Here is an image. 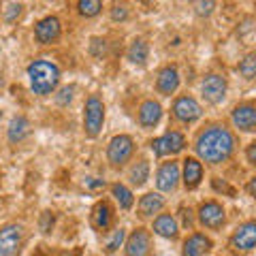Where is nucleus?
I'll return each mask as SVG.
<instances>
[{"label":"nucleus","instance_id":"10","mask_svg":"<svg viewBox=\"0 0 256 256\" xmlns=\"http://www.w3.org/2000/svg\"><path fill=\"white\" fill-rule=\"evenodd\" d=\"M60 32H62L60 20L54 18V15H47V18H43L34 26V36H36V41L41 45H50L54 41H58Z\"/></svg>","mask_w":256,"mask_h":256},{"label":"nucleus","instance_id":"40","mask_svg":"<svg viewBox=\"0 0 256 256\" xmlns=\"http://www.w3.org/2000/svg\"><path fill=\"white\" fill-rule=\"evenodd\" d=\"M0 186H2V175H0Z\"/></svg>","mask_w":256,"mask_h":256},{"label":"nucleus","instance_id":"32","mask_svg":"<svg viewBox=\"0 0 256 256\" xmlns=\"http://www.w3.org/2000/svg\"><path fill=\"white\" fill-rule=\"evenodd\" d=\"M84 188H86V190H92V192H98V190L105 188V180L88 175V178H84Z\"/></svg>","mask_w":256,"mask_h":256},{"label":"nucleus","instance_id":"4","mask_svg":"<svg viewBox=\"0 0 256 256\" xmlns=\"http://www.w3.org/2000/svg\"><path fill=\"white\" fill-rule=\"evenodd\" d=\"M24 244V226L22 224H4L0 226V256H18Z\"/></svg>","mask_w":256,"mask_h":256},{"label":"nucleus","instance_id":"22","mask_svg":"<svg viewBox=\"0 0 256 256\" xmlns=\"http://www.w3.org/2000/svg\"><path fill=\"white\" fill-rule=\"evenodd\" d=\"M162 207H164V196L160 194V192H148L139 201V212H141V216H146V218L158 214Z\"/></svg>","mask_w":256,"mask_h":256},{"label":"nucleus","instance_id":"41","mask_svg":"<svg viewBox=\"0 0 256 256\" xmlns=\"http://www.w3.org/2000/svg\"><path fill=\"white\" fill-rule=\"evenodd\" d=\"M0 120H2V111H0Z\"/></svg>","mask_w":256,"mask_h":256},{"label":"nucleus","instance_id":"33","mask_svg":"<svg viewBox=\"0 0 256 256\" xmlns=\"http://www.w3.org/2000/svg\"><path fill=\"white\" fill-rule=\"evenodd\" d=\"M128 18V6L126 4H116L111 9V20L114 22H124Z\"/></svg>","mask_w":256,"mask_h":256},{"label":"nucleus","instance_id":"16","mask_svg":"<svg viewBox=\"0 0 256 256\" xmlns=\"http://www.w3.org/2000/svg\"><path fill=\"white\" fill-rule=\"evenodd\" d=\"M233 124L239 130L252 132L256 130V107L252 105H239L233 109Z\"/></svg>","mask_w":256,"mask_h":256},{"label":"nucleus","instance_id":"9","mask_svg":"<svg viewBox=\"0 0 256 256\" xmlns=\"http://www.w3.org/2000/svg\"><path fill=\"white\" fill-rule=\"evenodd\" d=\"M198 220L207 228H220L226 222V212H224V207L220 203L207 201L198 207Z\"/></svg>","mask_w":256,"mask_h":256},{"label":"nucleus","instance_id":"11","mask_svg":"<svg viewBox=\"0 0 256 256\" xmlns=\"http://www.w3.org/2000/svg\"><path fill=\"white\" fill-rule=\"evenodd\" d=\"M178 184H180V164L175 162V160H171V162H164L158 169V173H156V186H158V190L173 192L175 188H178Z\"/></svg>","mask_w":256,"mask_h":256},{"label":"nucleus","instance_id":"5","mask_svg":"<svg viewBox=\"0 0 256 256\" xmlns=\"http://www.w3.org/2000/svg\"><path fill=\"white\" fill-rule=\"evenodd\" d=\"M154 156L162 158V156H173V154H180V152L186 148V137L180 132V130H169L164 132L162 137H158L150 143Z\"/></svg>","mask_w":256,"mask_h":256},{"label":"nucleus","instance_id":"20","mask_svg":"<svg viewBox=\"0 0 256 256\" xmlns=\"http://www.w3.org/2000/svg\"><path fill=\"white\" fill-rule=\"evenodd\" d=\"M201 180H203V164L196 158H186L184 160V184H186V188L188 190L196 188Z\"/></svg>","mask_w":256,"mask_h":256},{"label":"nucleus","instance_id":"15","mask_svg":"<svg viewBox=\"0 0 256 256\" xmlns=\"http://www.w3.org/2000/svg\"><path fill=\"white\" fill-rule=\"evenodd\" d=\"M212 250V239L205 237L203 233H192L186 242H184L182 256H205Z\"/></svg>","mask_w":256,"mask_h":256},{"label":"nucleus","instance_id":"3","mask_svg":"<svg viewBox=\"0 0 256 256\" xmlns=\"http://www.w3.org/2000/svg\"><path fill=\"white\" fill-rule=\"evenodd\" d=\"M105 124V105L96 94H92L86 100V111H84V130L88 137H98L100 128Z\"/></svg>","mask_w":256,"mask_h":256},{"label":"nucleus","instance_id":"19","mask_svg":"<svg viewBox=\"0 0 256 256\" xmlns=\"http://www.w3.org/2000/svg\"><path fill=\"white\" fill-rule=\"evenodd\" d=\"M154 233L160 235V237H164V239H175L180 235L178 220H175L171 214H160L158 218L154 220Z\"/></svg>","mask_w":256,"mask_h":256},{"label":"nucleus","instance_id":"42","mask_svg":"<svg viewBox=\"0 0 256 256\" xmlns=\"http://www.w3.org/2000/svg\"><path fill=\"white\" fill-rule=\"evenodd\" d=\"M0 84H2V79H0Z\"/></svg>","mask_w":256,"mask_h":256},{"label":"nucleus","instance_id":"30","mask_svg":"<svg viewBox=\"0 0 256 256\" xmlns=\"http://www.w3.org/2000/svg\"><path fill=\"white\" fill-rule=\"evenodd\" d=\"M73 92H75V86H66V88H62L60 94L56 96V102H58L60 107H66L70 100H73Z\"/></svg>","mask_w":256,"mask_h":256},{"label":"nucleus","instance_id":"14","mask_svg":"<svg viewBox=\"0 0 256 256\" xmlns=\"http://www.w3.org/2000/svg\"><path fill=\"white\" fill-rule=\"evenodd\" d=\"M156 88H158V92L164 94V96H171L175 90H178L180 88V70H178V66L166 64V66L160 68L158 79H156Z\"/></svg>","mask_w":256,"mask_h":256},{"label":"nucleus","instance_id":"12","mask_svg":"<svg viewBox=\"0 0 256 256\" xmlns=\"http://www.w3.org/2000/svg\"><path fill=\"white\" fill-rule=\"evenodd\" d=\"M230 246L242 252L256 248V222H244L230 237Z\"/></svg>","mask_w":256,"mask_h":256},{"label":"nucleus","instance_id":"13","mask_svg":"<svg viewBox=\"0 0 256 256\" xmlns=\"http://www.w3.org/2000/svg\"><path fill=\"white\" fill-rule=\"evenodd\" d=\"M152 246V237L146 228L132 230L126 242V256H148Z\"/></svg>","mask_w":256,"mask_h":256},{"label":"nucleus","instance_id":"25","mask_svg":"<svg viewBox=\"0 0 256 256\" xmlns=\"http://www.w3.org/2000/svg\"><path fill=\"white\" fill-rule=\"evenodd\" d=\"M111 194L116 196V201H118V205L122 207L124 212H128L132 207V203H134V198H132V192L128 190L124 184H114L111 186Z\"/></svg>","mask_w":256,"mask_h":256},{"label":"nucleus","instance_id":"27","mask_svg":"<svg viewBox=\"0 0 256 256\" xmlns=\"http://www.w3.org/2000/svg\"><path fill=\"white\" fill-rule=\"evenodd\" d=\"M239 73H242L246 79H256V54L246 56L239 64Z\"/></svg>","mask_w":256,"mask_h":256},{"label":"nucleus","instance_id":"18","mask_svg":"<svg viewBox=\"0 0 256 256\" xmlns=\"http://www.w3.org/2000/svg\"><path fill=\"white\" fill-rule=\"evenodd\" d=\"M114 222V210L107 201H98L92 210V224L96 230H107Z\"/></svg>","mask_w":256,"mask_h":256},{"label":"nucleus","instance_id":"24","mask_svg":"<svg viewBox=\"0 0 256 256\" xmlns=\"http://www.w3.org/2000/svg\"><path fill=\"white\" fill-rule=\"evenodd\" d=\"M128 178H130L132 186L141 188L143 184L150 180V162H148V160H139V162H134L130 173H128Z\"/></svg>","mask_w":256,"mask_h":256},{"label":"nucleus","instance_id":"36","mask_svg":"<svg viewBox=\"0 0 256 256\" xmlns=\"http://www.w3.org/2000/svg\"><path fill=\"white\" fill-rule=\"evenodd\" d=\"M214 188H216V190H220V192H226V194H233V188H230L226 182H220L218 178L214 180Z\"/></svg>","mask_w":256,"mask_h":256},{"label":"nucleus","instance_id":"31","mask_svg":"<svg viewBox=\"0 0 256 256\" xmlns=\"http://www.w3.org/2000/svg\"><path fill=\"white\" fill-rule=\"evenodd\" d=\"M90 54L96 56V58H102V56L107 54V41H105V38H92Z\"/></svg>","mask_w":256,"mask_h":256},{"label":"nucleus","instance_id":"21","mask_svg":"<svg viewBox=\"0 0 256 256\" xmlns=\"http://www.w3.org/2000/svg\"><path fill=\"white\" fill-rule=\"evenodd\" d=\"M30 134V122L28 118L24 116H15L11 122H9V128H6V139L9 143H22Z\"/></svg>","mask_w":256,"mask_h":256},{"label":"nucleus","instance_id":"35","mask_svg":"<svg viewBox=\"0 0 256 256\" xmlns=\"http://www.w3.org/2000/svg\"><path fill=\"white\" fill-rule=\"evenodd\" d=\"M198 15H212L216 9V2H194Z\"/></svg>","mask_w":256,"mask_h":256},{"label":"nucleus","instance_id":"23","mask_svg":"<svg viewBox=\"0 0 256 256\" xmlns=\"http://www.w3.org/2000/svg\"><path fill=\"white\" fill-rule=\"evenodd\" d=\"M150 56V47L148 43L143 41V38H134V41L130 43V47H128V60H130L132 64H139V66H143Z\"/></svg>","mask_w":256,"mask_h":256},{"label":"nucleus","instance_id":"29","mask_svg":"<svg viewBox=\"0 0 256 256\" xmlns=\"http://www.w3.org/2000/svg\"><path fill=\"white\" fill-rule=\"evenodd\" d=\"M22 9H24V4H20V2H11L9 6H6V11H4V22H6V24H13V22L22 15Z\"/></svg>","mask_w":256,"mask_h":256},{"label":"nucleus","instance_id":"34","mask_svg":"<svg viewBox=\"0 0 256 256\" xmlns=\"http://www.w3.org/2000/svg\"><path fill=\"white\" fill-rule=\"evenodd\" d=\"M52 226H54V214L45 212V214L41 216V230H43V233H50Z\"/></svg>","mask_w":256,"mask_h":256},{"label":"nucleus","instance_id":"26","mask_svg":"<svg viewBox=\"0 0 256 256\" xmlns=\"http://www.w3.org/2000/svg\"><path fill=\"white\" fill-rule=\"evenodd\" d=\"M77 9L84 18H94V15L100 13L102 2H98V0H82V2H77Z\"/></svg>","mask_w":256,"mask_h":256},{"label":"nucleus","instance_id":"2","mask_svg":"<svg viewBox=\"0 0 256 256\" xmlns=\"http://www.w3.org/2000/svg\"><path fill=\"white\" fill-rule=\"evenodd\" d=\"M28 79L32 92L38 96H47L60 84V68L50 60H34L28 64Z\"/></svg>","mask_w":256,"mask_h":256},{"label":"nucleus","instance_id":"38","mask_svg":"<svg viewBox=\"0 0 256 256\" xmlns=\"http://www.w3.org/2000/svg\"><path fill=\"white\" fill-rule=\"evenodd\" d=\"M248 192H250L252 196H256V178H252L250 182H248Z\"/></svg>","mask_w":256,"mask_h":256},{"label":"nucleus","instance_id":"1","mask_svg":"<svg viewBox=\"0 0 256 256\" xmlns=\"http://www.w3.org/2000/svg\"><path fill=\"white\" fill-rule=\"evenodd\" d=\"M194 150H196L198 158L210 164L226 162L230 154L235 152V137L226 126H220V124L207 126L205 130L198 132Z\"/></svg>","mask_w":256,"mask_h":256},{"label":"nucleus","instance_id":"17","mask_svg":"<svg viewBox=\"0 0 256 256\" xmlns=\"http://www.w3.org/2000/svg\"><path fill=\"white\" fill-rule=\"evenodd\" d=\"M162 118V107L156 100H143L139 107V124L143 128H154Z\"/></svg>","mask_w":256,"mask_h":256},{"label":"nucleus","instance_id":"6","mask_svg":"<svg viewBox=\"0 0 256 256\" xmlns=\"http://www.w3.org/2000/svg\"><path fill=\"white\" fill-rule=\"evenodd\" d=\"M132 152H134V141L128 134H118L107 146V160L114 166H122L126 160H130Z\"/></svg>","mask_w":256,"mask_h":256},{"label":"nucleus","instance_id":"37","mask_svg":"<svg viewBox=\"0 0 256 256\" xmlns=\"http://www.w3.org/2000/svg\"><path fill=\"white\" fill-rule=\"evenodd\" d=\"M246 156H248V160H250V162L256 166V141H254V143H250V148H248Z\"/></svg>","mask_w":256,"mask_h":256},{"label":"nucleus","instance_id":"7","mask_svg":"<svg viewBox=\"0 0 256 256\" xmlns=\"http://www.w3.org/2000/svg\"><path fill=\"white\" fill-rule=\"evenodd\" d=\"M201 92H203V98L212 105H220L226 96V79L222 75H207L203 82H201Z\"/></svg>","mask_w":256,"mask_h":256},{"label":"nucleus","instance_id":"8","mask_svg":"<svg viewBox=\"0 0 256 256\" xmlns=\"http://www.w3.org/2000/svg\"><path fill=\"white\" fill-rule=\"evenodd\" d=\"M173 116H175V120H180L184 124H192L203 116V109L192 96H180V98L173 102Z\"/></svg>","mask_w":256,"mask_h":256},{"label":"nucleus","instance_id":"39","mask_svg":"<svg viewBox=\"0 0 256 256\" xmlns=\"http://www.w3.org/2000/svg\"><path fill=\"white\" fill-rule=\"evenodd\" d=\"M184 226H192V216H190V210H188V212L184 210Z\"/></svg>","mask_w":256,"mask_h":256},{"label":"nucleus","instance_id":"28","mask_svg":"<svg viewBox=\"0 0 256 256\" xmlns=\"http://www.w3.org/2000/svg\"><path fill=\"white\" fill-rule=\"evenodd\" d=\"M124 237H126V233H124V228H116L114 230V235H111L109 239H107V246H105V250L111 254V252H116L120 246H122V242H124Z\"/></svg>","mask_w":256,"mask_h":256}]
</instances>
